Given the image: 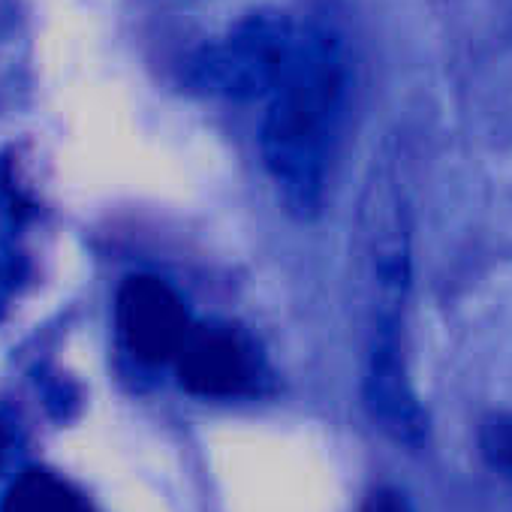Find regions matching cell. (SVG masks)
Wrapping results in <instances>:
<instances>
[{
  "mask_svg": "<svg viewBox=\"0 0 512 512\" xmlns=\"http://www.w3.org/2000/svg\"><path fill=\"white\" fill-rule=\"evenodd\" d=\"M302 28L287 13L256 10L199 46L184 67V79L202 97L269 100L299 49Z\"/></svg>",
  "mask_w": 512,
  "mask_h": 512,
  "instance_id": "cell-2",
  "label": "cell"
},
{
  "mask_svg": "<svg viewBox=\"0 0 512 512\" xmlns=\"http://www.w3.org/2000/svg\"><path fill=\"white\" fill-rule=\"evenodd\" d=\"M115 326L124 353L142 368L172 365L193 320L178 293L151 275L127 278L115 299Z\"/></svg>",
  "mask_w": 512,
  "mask_h": 512,
  "instance_id": "cell-4",
  "label": "cell"
},
{
  "mask_svg": "<svg viewBox=\"0 0 512 512\" xmlns=\"http://www.w3.org/2000/svg\"><path fill=\"white\" fill-rule=\"evenodd\" d=\"M4 512H91L88 500L49 470H25L4 497Z\"/></svg>",
  "mask_w": 512,
  "mask_h": 512,
  "instance_id": "cell-5",
  "label": "cell"
},
{
  "mask_svg": "<svg viewBox=\"0 0 512 512\" xmlns=\"http://www.w3.org/2000/svg\"><path fill=\"white\" fill-rule=\"evenodd\" d=\"M488 452L494 455V461H500L503 467H512V425H503L491 434L488 440Z\"/></svg>",
  "mask_w": 512,
  "mask_h": 512,
  "instance_id": "cell-7",
  "label": "cell"
},
{
  "mask_svg": "<svg viewBox=\"0 0 512 512\" xmlns=\"http://www.w3.org/2000/svg\"><path fill=\"white\" fill-rule=\"evenodd\" d=\"M172 365L178 383L199 398H244L266 380L253 338L226 323H193Z\"/></svg>",
  "mask_w": 512,
  "mask_h": 512,
  "instance_id": "cell-3",
  "label": "cell"
},
{
  "mask_svg": "<svg viewBox=\"0 0 512 512\" xmlns=\"http://www.w3.org/2000/svg\"><path fill=\"white\" fill-rule=\"evenodd\" d=\"M347 52L335 31L305 25L299 49L269 94L260 148L272 181L299 211H317L347 106Z\"/></svg>",
  "mask_w": 512,
  "mask_h": 512,
  "instance_id": "cell-1",
  "label": "cell"
},
{
  "mask_svg": "<svg viewBox=\"0 0 512 512\" xmlns=\"http://www.w3.org/2000/svg\"><path fill=\"white\" fill-rule=\"evenodd\" d=\"M4 452H7V431L0 425V458H4Z\"/></svg>",
  "mask_w": 512,
  "mask_h": 512,
  "instance_id": "cell-9",
  "label": "cell"
},
{
  "mask_svg": "<svg viewBox=\"0 0 512 512\" xmlns=\"http://www.w3.org/2000/svg\"><path fill=\"white\" fill-rule=\"evenodd\" d=\"M359 512H413V506H410V500H407L398 488L380 485V488H374V491L362 500V509H359Z\"/></svg>",
  "mask_w": 512,
  "mask_h": 512,
  "instance_id": "cell-6",
  "label": "cell"
},
{
  "mask_svg": "<svg viewBox=\"0 0 512 512\" xmlns=\"http://www.w3.org/2000/svg\"><path fill=\"white\" fill-rule=\"evenodd\" d=\"M7 299H10V272H7L4 256H0V317L7 311Z\"/></svg>",
  "mask_w": 512,
  "mask_h": 512,
  "instance_id": "cell-8",
  "label": "cell"
}]
</instances>
